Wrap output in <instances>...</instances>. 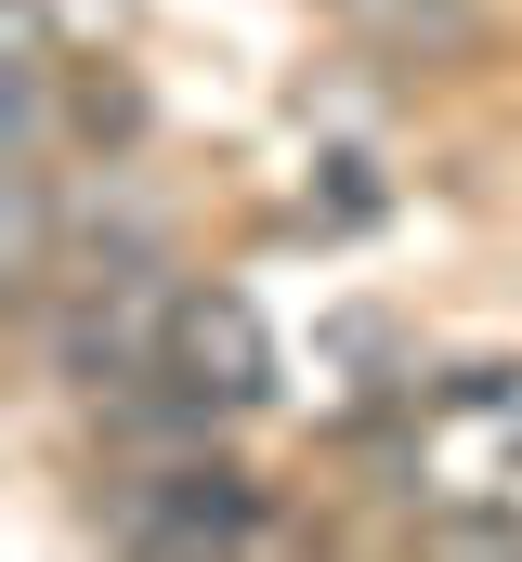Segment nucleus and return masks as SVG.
Masks as SVG:
<instances>
[{"label": "nucleus", "instance_id": "obj_1", "mask_svg": "<svg viewBox=\"0 0 522 562\" xmlns=\"http://www.w3.org/2000/svg\"><path fill=\"white\" fill-rule=\"evenodd\" d=\"M118 550H157V562H209V550H274L287 524H274V484H261L236 445H157V458H130L118 497L92 510Z\"/></svg>", "mask_w": 522, "mask_h": 562}, {"label": "nucleus", "instance_id": "obj_2", "mask_svg": "<svg viewBox=\"0 0 522 562\" xmlns=\"http://www.w3.org/2000/svg\"><path fill=\"white\" fill-rule=\"evenodd\" d=\"M366 66L392 79H484L497 53H510V13L497 0H314Z\"/></svg>", "mask_w": 522, "mask_h": 562}, {"label": "nucleus", "instance_id": "obj_3", "mask_svg": "<svg viewBox=\"0 0 522 562\" xmlns=\"http://www.w3.org/2000/svg\"><path fill=\"white\" fill-rule=\"evenodd\" d=\"M170 380H183L223 431L274 406V327H261L249 288H209V276L183 288V314H170Z\"/></svg>", "mask_w": 522, "mask_h": 562}, {"label": "nucleus", "instance_id": "obj_4", "mask_svg": "<svg viewBox=\"0 0 522 562\" xmlns=\"http://www.w3.org/2000/svg\"><path fill=\"white\" fill-rule=\"evenodd\" d=\"M66 144L79 157H144V79H130V53H79L66 66Z\"/></svg>", "mask_w": 522, "mask_h": 562}, {"label": "nucleus", "instance_id": "obj_5", "mask_svg": "<svg viewBox=\"0 0 522 562\" xmlns=\"http://www.w3.org/2000/svg\"><path fill=\"white\" fill-rule=\"evenodd\" d=\"M39 13H53L79 53H130V0H39Z\"/></svg>", "mask_w": 522, "mask_h": 562}]
</instances>
